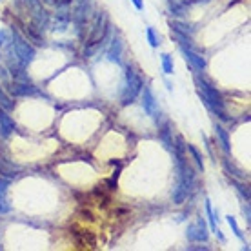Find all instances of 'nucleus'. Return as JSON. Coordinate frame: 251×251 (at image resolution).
I'll list each match as a JSON object with an SVG mask.
<instances>
[{
	"instance_id": "nucleus-14",
	"label": "nucleus",
	"mask_w": 251,
	"mask_h": 251,
	"mask_svg": "<svg viewBox=\"0 0 251 251\" xmlns=\"http://www.w3.org/2000/svg\"><path fill=\"white\" fill-rule=\"evenodd\" d=\"M17 171H19L17 166H13L11 162H7V160H4V158H0V175L6 176V178H13V176H17Z\"/></svg>"
},
{
	"instance_id": "nucleus-7",
	"label": "nucleus",
	"mask_w": 251,
	"mask_h": 251,
	"mask_svg": "<svg viewBox=\"0 0 251 251\" xmlns=\"http://www.w3.org/2000/svg\"><path fill=\"white\" fill-rule=\"evenodd\" d=\"M142 93V107H144V111L150 115L151 119H157L160 117V109H158V104H157V99L153 97L150 88H144V91H140Z\"/></svg>"
},
{
	"instance_id": "nucleus-16",
	"label": "nucleus",
	"mask_w": 251,
	"mask_h": 251,
	"mask_svg": "<svg viewBox=\"0 0 251 251\" xmlns=\"http://www.w3.org/2000/svg\"><path fill=\"white\" fill-rule=\"evenodd\" d=\"M158 137H160V140L164 142V146L168 148V150H171V144H173V138H171V129L168 124H164V127H160L158 129Z\"/></svg>"
},
{
	"instance_id": "nucleus-25",
	"label": "nucleus",
	"mask_w": 251,
	"mask_h": 251,
	"mask_svg": "<svg viewBox=\"0 0 251 251\" xmlns=\"http://www.w3.org/2000/svg\"><path fill=\"white\" fill-rule=\"evenodd\" d=\"M7 189H9V178L0 176V197H6Z\"/></svg>"
},
{
	"instance_id": "nucleus-15",
	"label": "nucleus",
	"mask_w": 251,
	"mask_h": 251,
	"mask_svg": "<svg viewBox=\"0 0 251 251\" xmlns=\"http://www.w3.org/2000/svg\"><path fill=\"white\" fill-rule=\"evenodd\" d=\"M15 106H17V104H15V100H13L11 97H9L4 89L0 88V107H2V109H6V111H13V109H15Z\"/></svg>"
},
{
	"instance_id": "nucleus-20",
	"label": "nucleus",
	"mask_w": 251,
	"mask_h": 251,
	"mask_svg": "<svg viewBox=\"0 0 251 251\" xmlns=\"http://www.w3.org/2000/svg\"><path fill=\"white\" fill-rule=\"evenodd\" d=\"M188 151L193 155V160H195V164H197V168L201 171H204V162H202V155L199 153V150H197L195 146H188Z\"/></svg>"
},
{
	"instance_id": "nucleus-13",
	"label": "nucleus",
	"mask_w": 251,
	"mask_h": 251,
	"mask_svg": "<svg viewBox=\"0 0 251 251\" xmlns=\"http://www.w3.org/2000/svg\"><path fill=\"white\" fill-rule=\"evenodd\" d=\"M215 135L219 137L220 144H222V150L226 151V153H229V150H231V146H229V135H227V131L222 127L220 124H215Z\"/></svg>"
},
{
	"instance_id": "nucleus-27",
	"label": "nucleus",
	"mask_w": 251,
	"mask_h": 251,
	"mask_svg": "<svg viewBox=\"0 0 251 251\" xmlns=\"http://www.w3.org/2000/svg\"><path fill=\"white\" fill-rule=\"evenodd\" d=\"M244 215H246V222L250 224V220H251V217H250V202H246V206H244Z\"/></svg>"
},
{
	"instance_id": "nucleus-23",
	"label": "nucleus",
	"mask_w": 251,
	"mask_h": 251,
	"mask_svg": "<svg viewBox=\"0 0 251 251\" xmlns=\"http://www.w3.org/2000/svg\"><path fill=\"white\" fill-rule=\"evenodd\" d=\"M226 220H227V224H229V227H231V231L235 233V235H237L240 240H242V231L239 229V224H237L235 217H231V215H229V217H226Z\"/></svg>"
},
{
	"instance_id": "nucleus-8",
	"label": "nucleus",
	"mask_w": 251,
	"mask_h": 251,
	"mask_svg": "<svg viewBox=\"0 0 251 251\" xmlns=\"http://www.w3.org/2000/svg\"><path fill=\"white\" fill-rule=\"evenodd\" d=\"M9 91H11L13 97H35V95H40L31 82H11L9 84Z\"/></svg>"
},
{
	"instance_id": "nucleus-19",
	"label": "nucleus",
	"mask_w": 251,
	"mask_h": 251,
	"mask_svg": "<svg viewBox=\"0 0 251 251\" xmlns=\"http://www.w3.org/2000/svg\"><path fill=\"white\" fill-rule=\"evenodd\" d=\"M146 37H148V42H150L151 48H158V46H160V38L157 37V33H155L153 27H148V29H146Z\"/></svg>"
},
{
	"instance_id": "nucleus-18",
	"label": "nucleus",
	"mask_w": 251,
	"mask_h": 251,
	"mask_svg": "<svg viewBox=\"0 0 251 251\" xmlns=\"http://www.w3.org/2000/svg\"><path fill=\"white\" fill-rule=\"evenodd\" d=\"M173 37H175V40H178V44L182 46V48H191V46H193V40H191V37H189V35H186V33L173 31Z\"/></svg>"
},
{
	"instance_id": "nucleus-21",
	"label": "nucleus",
	"mask_w": 251,
	"mask_h": 251,
	"mask_svg": "<svg viewBox=\"0 0 251 251\" xmlns=\"http://www.w3.org/2000/svg\"><path fill=\"white\" fill-rule=\"evenodd\" d=\"M160 60H162L164 73H166V75H171V73H173V60H171V57L168 53H164L162 57H160Z\"/></svg>"
},
{
	"instance_id": "nucleus-3",
	"label": "nucleus",
	"mask_w": 251,
	"mask_h": 251,
	"mask_svg": "<svg viewBox=\"0 0 251 251\" xmlns=\"http://www.w3.org/2000/svg\"><path fill=\"white\" fill-rule=\"evenodd\" d=\"M11 48H13V53L17 55V58H19L24 66H29V64L35 60V57H37L35 48H33L19 31L11 33Z\"/></svg>"
},
{
	"instance_id": "nucleus-12",
	"label": "nucleus",
	"mask_w": 251,
	"mask_h": 251,
	"mask_svg": "<svg viewBox=\"0 0 251 251\" xmlns=\"http://www.w3.org/2000/svg\"><path fill=\"white\" fill-rule=\"evenodd\" d=\"M206 213H207V220H209V224H211V231H213L220 240H224V235H222L220 229L217 227V220H215L217 219V215L213 213V207H211V202L209 201H206Z\"/></svg>"
},
{
	"instance_id": "nucleus-28",
	"label": "nucleus",
	"mask_w": 251,
	"mask_h": 251,
	"mask_svg": "<svg viewBox=\"0 0 251 251\" xmlns=\"http://www.w3.org/2000/svg\"><path fill=\"white\" fill-rule=\"evenodd\" d=\"M133 2V6L137 7L138 11H142V9H144V2H142V0H131Z\"/></svg>"
},
{
	"instance_id": "nucleus-10",
	"label": "nucleus",
	"mask_w": 251,
	"mask_h": 251,
	"mask_svg": "<svg viewBox=\"0 0 251 251\" xmlns=\"http://www.w3.org/2000/svg\"><path fill=\"white\" fill-rule=\"evenodd\" d=\"M122 50H124V46H122L120 37L119 35H113L111 42H109V48H107V53H106L107 60L115 64H120L122 62Z\"/></svg>"
},
{
	"instance_id": "nucleus-6",
	"label": "nucleus",
	"mask_w": 251,
	"mask_h": 251,
	"mask_svg": "<svg viewBox=\"0 0 251 251\" xmlns=\"http://www.w3.org/2000/svg\"><path fill=\"white\" fill-rule=\"evenodd\" d=\"M60 11L55 15L53 22H50L51 25V31L53 33H66L68 27L71 25V13L68 11V6L66 7H58Z\"/></svg>"
},
{
	"instance_id": "nucleus-11",
	"label": "nucleus",
	"mask_w": 251,
	"mask_h": 251,
	"mask_svg": "<svg viewBox=\"0 0 251 251\" xmlns=\"http://www.w3.org/2000/svg\"><path fill=\"white\" fill-rule=\"evenodd\" d=\"M15 127H17L15 120L7 115L6 109L0 107V135H2V137H9V135L15 131Z\"/></svg>"
},
{
	"instance_id": "nucleus-1",
	"label": "nucleus",
	"mask_w": 251,
	"mask_h": 251,
	"mask_svg": "<svg viewBox=\"0 0 251 251\" xmlns=\"http://www.w3.org/2000/svg\"><path fill=\"white\" fill-rule=\"evenodd\" d=\"M195 84H197V88H199V95H201V99L204 100L211 111H213L217 117H220L222 120H227V111H226V106H224V99H222V95L217 88H213L211 84L201 76H197L195 78Z\"/></svg>"
},
{
	"instance_id": "nucleus-22",
	"label": "nucleus",
	"mask_w": 251,
	"mask_h": 251,
	"mask_svg": "<svg viewBox=\"0 0 251 251\" xmlns=\"http://www.w3.org/2000/svg\"><path fill=\"white\" fill-rule=\"evenodd\" d=\"M231 184H233V186H235L237 189H239V193L242 195V197H244L246 202H250V188H248V186H244L242 182H239L237 178H231Z\"/></svg>"
},
{
	"instance_id": "nucleus-17",
	"label": "nucleus",
	"mask_w": 251,
	"mask_h": 251,
	"mask_svg": "<svg viewBox=\"0 0 251 251\" xmlns=\"http://www.w3.org/2000/svg\"><path fill=\"white\" fill-rule=\"evenodd\" d=\"M171 29L173 31H178V33H186V35H193L195 33V27L189 24H184V22H178V20H175V22H171Z\"/></svg>"
},
{
	"instance_id": "nucleus-5",
	"label": "nucleus",
	"mask_w": 251,
	"mask_h": 251,
	"mask_svg": "<svg viewBox=\"0 0 251 251\" xmlns=\"http://www.w3.org/2000/svg\"><path fill=\"white\" fill-rule=\"evenodd\" d=\"M186 235H188V239L191 240V242H206L207 235H209V231H207L206 220L199 219L197 222H195V224H189Z\"/></svg>"
},
{
	"instance_id": "nucleus-4",
	"label": "nucleus",
	"mask_w": 251,
	"mask_h": 251,
	"mask_svg": "<svg viewBox=\"0 0 251 251\" xmlns=\"http://www.w3.org/2000/svg\"><path fill=\"white\" fill-rule=\"evenodd\" d=\"M107 29H109V24H107V17L106 13L99 11L95 15L93 19V27H91V35L88 37V42L86 46H93V44H99L102 42L107 35Z\"/></svg>"
},
{
	"instance_id": "nucleus-26",
	"label": "nucleus",
	"mask_w": 251,
	"mask_h": 251,
	"mask_svg": "<svg viewBox=\"0 0 251 251\" xmlns=\"http://www.w3.org/2000/svg\"><path fill=\"white\" fill-rule=\"evenodd\" d=\"M11 211V206L7 202L6 197H0V213H9Z\"/></svg>"
},
{
	"instance_id": "nucleus-24",
	"label": "nucleus",
	"mask_w": 251,
	"mask_h": 251,
	"mask_svg": "<svg viewBox=\"0 0 251 251\" xmlns=\"http://www.w3.org/2000/svg\"><path fill=\"white\" fill-rule=\"evenodd\" d=\"M224 166H226V171H229L227 175H233V176H237V178H244V173H240L235 166H231V164L227 162V160H224Z\"/></svg>"
},
{
	"instance_id": "nucleus-29",
	"label": "nucleus",
	"mask_w": 251,
	"mask_h": 251,
	"mask_svg": "<svg viewBox=\"0 0 251 251\" xmlns=\"http://www.w3.org/2000/svg\"><path fill=\"white\" fill-rule=\"evenodd\" d=\"M4 42H6V31H4V29H0V50H2Z\"/></svg>"
},
{
	"instance_id": "nucleus-2",
	"label": "nucleus",
	"mask_w": 251,
	"mask_h": 251,
	"mask_svg": "<svg viewBox=\"0 0 251 251\" xmlns=\"http://www.w3.org/2000/svg\"><path fill=\"white\" fill-rule=\"evenodd\" d=\"M144 88V82L142 78L133 71L131 68H127L126 71V82H124V89H122V95H120V104L122 106H129L137 100V97L140 95Z\"/></svg>"
},
{
	"instance_id": "nucleus-9",
	"label": "nucleus",
	"mask_w": 251,
	"mask_h": 251,
	"mask_svg": "<svg viewBox=\"0 0 251 251\" xmlns=\"http://www.w3.org/2000/svg\"><path fill=\"white\" fill-rule=\"evenodd\" d=\"M182 55L197 73H202V71L206 69V58L202 57L201 53L193 51L191 48H182Z\"/></svg>"
}]
</instances>
